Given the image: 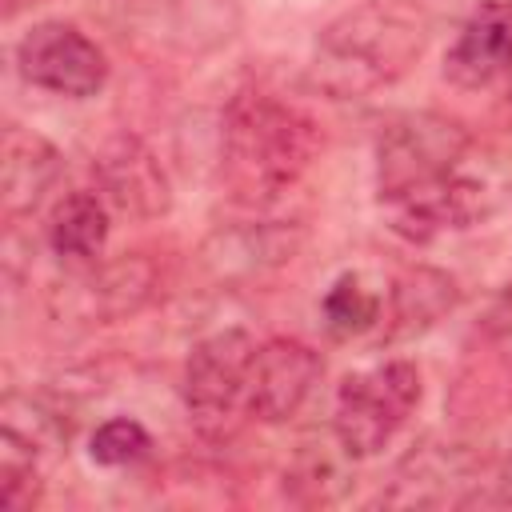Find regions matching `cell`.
Segmentation results:
<instances>
[{
  "label": "cell",
  "mask_w": 512,
  "mask_h": 512,
  "mask_svg": "<svg viewBox=\"0 0 512 512\" xmlns=\"http://www.w3.org/2000/svg\"><path fill=\"white\" fill-rule=\"evenodd\" d=\"M316 152L320 128L304 108L256 88H244L228 100L220 120V172L240 204H276L300 184Z\"/></svg>",
  "instance_id": "cell-1"
},
{
  "label": "cell",
  "mask_w": 512,
  "mask_h": 512,
  "mask_svg": "<svg viewBox=\"0 0 512 512\" xmlns=\"http://www.w3.org/2000/svg\"><path fill=\"white\" fill-rule=\"evenodd\" d=\"M424 52V32L412 16L388 4L340 12L312 48L308 80L332 100H360L396 84Z\"/></svg>",
  "instance_id": "cell-2"
},
{
  "label": "cell",
  "mask_w": 512,
  "mask_h": 512,
  "mask_svg": "<svg viewBox=\"0 0 512 512\" xmlns=\"http://www.w3.org/2000/svg\"><path fill=\"white\" fill-rule=\"evenodd\" d=\"M256 340L244 328L204 336L184 364V408L200 440L228 444L248 412Z\"/></svg>",
  "instance_id": "cell-3"
},
{
  "label": "cell",
  "mask_w": 512,
  "mask_h": 512,
  "mask_svg": "<svg viewBox=\"0 0 512 512\" xmlns=\"http://www.w3.org/2000/svg\"><path fill=\"white\" fill-rule=\"evenodd\" d=\"M504 192H508V180L500 176L496 164H472L464 156L440 180H432L416 192L380 200V208H384L388 228L396 236L420 244V240H432V236H444V232L484 224L504 204Z\"/></svg>",
  "instance_id": "cell-4"
},
{
  "label": "cell",
  "mask_w": 512,
  "mask_h": 512,
  "mask_svg": "<svg viewBox=\"0 0 512 512\" xmlns=\"http://www.w3.org/2000/svg\"><path fill=\"white\" fill-rule=\"evenodd\" d=\"M472 152V136L460 120L440 112L392 116L376 136V192L380 200L416 192L452 172Z\"/></svg>",
  "instance_id": "cell-5"
},
{
  "label": "cell",
  "mask_w": 512,
  "mask_h": 512,
  "mask_svg": "<svg viewBox=\"0 0 512 512\" xmlns=\"http://www.w3.org/2000/svg\"><path fill=\"white\" fill-rule=\"evenodd\" d=\"M420 404V372L408 360H388L368 372H356L336 392L332 428L344 448L364 460L388 448V440L404 428V420Z\"/></svg>",
  "instance_id": "cell-6"
},
{
  "label": "cell",
  "mask_w": 512,
  "mask_h": 512,
  "mask_svg": "<svg viewBox=\"0 0 512 512\" xmlns=\"http://www.w3.org/2000/svg\"><path fill=\"white\" fill-rule=\"evenodd\" d=\"M16 68L32 88L68 100H88L108 80V60L96 40H88L76 24L64 20L32 24L16 44Z\"/></svg>",
  "instance_id": "cell-7"
},
{
  "label": "cell",
  "mask_w": 512,
  "mask_h": 512,
  "mask_svg": "<svg viewBox=\"0 0 512 512\" xmlns=\"http://www.w3.org/2000/svg\"><path fill=\"white\" fill-rule=\"evenodd\" d=\"M152 292H156V264L140 252H124L56 284L52 312L72 324H112L140 312L152 300Z\"/></svg>",
  "instance_id": "cell-8"
},
{
  "label": "cell",
  "mask_w": 512,
  "mask_h": 512,
  "mask_svg": "<svg viewBox=\"0 0 512 512\" xmlns=\"http://www.w3.org/2000/svg\"><path fill=\"white\" fill-rule=\"evenodd\" d=\"M484 460L456 440H420L380 492L384 508H444L464 504L472 484H480Z\"/></svg>",
  "instance_id": "cell-9"
},
{
  "label": "cell",
  "mask_w": 512,
  "mask_h": 512,
  "mask_svg": "<svg viewBox=\"0 0 512 512\" xmlns=\"http://www.w3.org/2000/svg\"><path fill=\"white\" fill-rule=\"evenodd\" d=\"M320 368H324L320 356L304 340L276 336V340L260 344L256 364H252V388H248V416L264 420V424L292 420L304 408V400L312 396Z\"/></svg>",
  "instance_id": "cell-10"
},
{
  "label": "cell",
  "mask_w": 512,
  "mask_h": 512,
  "mask_svg": "<svg viewBox=\"0 0 512 512\" xmlns=\"http://www.w3.org/2000/svg\"><path fill=\"white\" fill-rule=\"evenodd\" d=\"M96 184H100V196L108 200V208H116L132 220L164 216L172 204V188H168L160 160L136 136H116L100 148Z\"/></svg>",
  "instance_id": "cell-11"
},
{
  "label": "cell",
  "mask_w": 512,
  "mask_h": 512,
  "mask_svg": "<svg viewBox=\"0 0 512 512\" xmlns=\"http://www.w3.org/2000/svg\"><path fill=\"white\" fill-rule=\"evenodd\" d=\"M444 76L456 88H488L512 76V0H484L444 52Z\"/></svg>",
  "instance_id": "cell-12"
},
{
  "label": "cell",
  "mask_w": 512,
  "mask_h": 512,
  "mask_svg": "<svg viewBox=\"0 0 512 512\" xmlns=\"http://www.w3.org/2000/svg\"><path fill=\"white\" fill-rule=\"evenodd\" d=\"M300 248L296 224H236L204 240L200 260L216 280H260Z\"/></svg>",
  "instance_id": "cell-13"
},
{
  "label": "cell",
  "mask_w": 512,
  "mask_h": 512,
  "mask_svg": "<svg viewBox=\"0 0 512 512\" xmlns=\"http://www.w3.org/2000/svg\"><path fill=\"white\" fill-rule=\"evenodd\" d=\"M60 176H64L60 152L44 136L12 124L4 132V152H0V216L8 224L32 216Z\"/></svg>",
  "instance_id": "cell-14"
},
{
  "label": "cell",
  "mask_w": 512,
  "mask_h": 512,
  "mask_svg": "<svg viewBox=\"0 0 512 512\" xmlns=\"http://www.w3.org/2000/svg\"><path fill=\"white\" fill-rule=\"evenodd\" d=\"M356 456L344 448V440L332 432L324 436H308L288 472H284V492L292 504H304V508H328V504H340L352 484H356Z\"/></svg>",
  "instance_id": "cell-15"
},
{
  "label": "cell",
  "mask_w": 512,
  "mask_h": 512,
  "mask_svg": "<svg viewBox=\"0 0 512 512\" xmlns=\"http://www.w3.org/2000/svg\"><path fill=\"white\" fill-rule=\"evenodd\" d=\"M460 300V288L448 272L416 264L408 268L392 292H388V316H384V336L388 340H408L428 332L432 324H440Z\"/></svg>",
  "instance_id": "cell-16"
},
{
  "label": "cell",
  "mask_w": 512,
  "mask_h": 512,
  "mask_svg": "<svg viewBox=\"0 0 512 512\" xmlns=\"http://www.w3.org/2000/svg\"><path fill=\"white\" fill-rule=\"evenodd\" d=\"M108 200L100 192H68L48 224V244L60 260L92 264L108 244Z\"/></svg>",
  "instance_id": "cell-17"
},
{
  "label": "cell",
  "mask_w": 512,
  "mask_h": 512,
  "mask_svg": "<svg viewBox=\"0 0 512 512\" xmlns=\"http://www.w3.org/2000/svg\"><path fill=\"white\" fill-rule=\"evenodd\" d=\"M4 432L8 440L32 448L36 456H48V452H60L68 444V420L60 416V408H52L48 400L40 396H20V392H8L4 396Z\"/></svg>",
  "instance_id": "cell-18"
},
{
  "label": "cell",
  "mask_w": 512,
  "mask_h": 512,
  "mask_svg": "<svg viewBox=\"0 0 512 512\" xmlns=\"http://www.w3.org/2000/svg\"><path fill=\"white\" fill-rule=\"evenodd\" d=\"M324 328L332 336H360L368 328L380 324V312H384V296L376 288L364 284V276L356 272H344L328 292H324Z\"/></svg>",
  "instance_id": "cell-19"
},
{
  "label": "cell",
  "mask_w": 512,
  "mask_h": 512,
  "mask_svg": "<svg viewBox=\"0 0 512 512\" xmlns=\"http://www.w3.org/2000/svg\"><path fill=\"white\" fill-rule=\"evenodd\" d=\"M40 460L32 448L0 436V500L8 508H32L40 500L44 476H40Z\"/></svg>",
  "instance_id": "cell-20"
},
{
  "label": "cell",
  "mask_w": 512,
  "mask_h": 512,
  "mask_svg": "<svg viewBox=\"0 0 512 512\" xmlns=\"http://www.w3.org/2000/svg\"><path fill=\"white\" fill-rule=\"evenodd\" d=\"M148 432H144V424L140 420H132V416H112V420H104L96 432H92V460L96 464H104V468H120V464H132V460H140L144 452H148Z\"/></svg>",
  "instance_id": "cell-21"
},
{
  "label": "cell",
  "mask_w": 512,
  "mask_h": 512,
  "mask_svg": "<svg viewBox=\"0 0 512 512\" xmlns=\"http://www.w3.org/2000/svg\"><path fill=\"white\" fill-rule=\"evenodd\" d=\"M484 332H488V340L512 348V284L492 300V308L484 316Z\"/></svg>",
  "instance_id": "cell-22"
},
{
  "label": "cell",
  "mask_w": 512,
  "mask_h": 512,
  "mask_svg": "<svg viewBox=\"0 0 512 512\" xmlns=\"http://www.w3.org/2000/svg\"><path fill=\"white\" fill-rule=\"evenodd\" d=\"M488 484H492V492H476L468 504H504V508H512V452H508V460L496 468V476Z\"/></svg>",
  "instance_id": "cell-23"
},
{
  "label": "cell",
  "mask_w": 512,
  "mask_h": 512,
  "mask_svg": "<svg viewBox=\"0 0 512 512\" xmlns=\"http://www.w3.org/2000/svg\"><path fill=\"white\" fill-rule=\"evenodd\" d=\"M24 4H40V0H4V12H8V16H16Z\"/></svg>",
  "instance_id": "cell-24"
}]
</instances>
